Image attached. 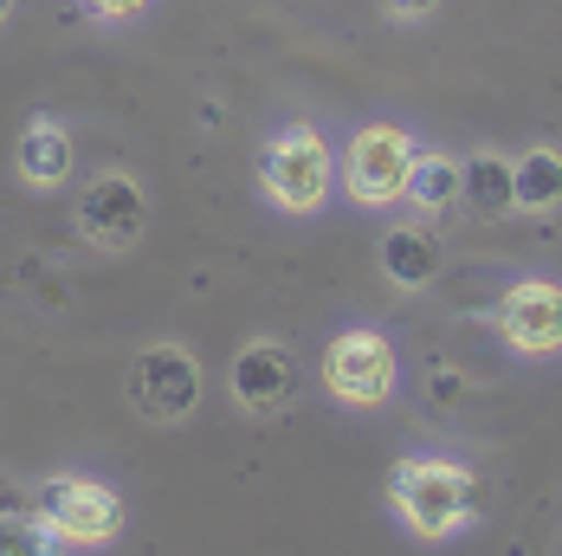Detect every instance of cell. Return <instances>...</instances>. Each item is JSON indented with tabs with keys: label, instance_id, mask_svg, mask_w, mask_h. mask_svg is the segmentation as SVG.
Masks as SVG:
<instances>
[{
	"label": "cell",
	"instance_id": "1",
	"mask_svg": "<svg viewBox=\"0 0 562 556\" xmlns=\"http://www.w3.org/2000/svg\"><path fill=\"white\" fill-rule=\"evenodd\" d=\"M389 504L414 537L447 544V537H459L479 518V479L459 459H401L394 486H389Z\"/></svg>",
	"mask_w": 562,
	"mask_h": 556
},
{
	"label": "cell",
	"instance_id": "2",
	"mask_svg": "<svg viewBox=\"0 0 562 556\" xmlns=\"http://www.w3.org/2000/svg\"><path fill=\"white\" fill-rule=\"evenodd\" d=\"M330 181H337V163H330V143L311 130V123H284L279 136L259 149V188L279 214H317L330 201Z\"/></svg>",
	"mask_w": 562,
	"mask_h": 556
},
{
	"label": "cell",
	"instance_id": "3",
	"mask_svg": "<svg viewBox=\"0 0 562 556\" xmlns=\"http://www.w3.org/2000/svg\"><path fill=\"white\" fill-rule=\"evenodd\" d=\"M33 518L53 531L65 551H98V544H116V531H123V499H116L104 479L53 472L33 492Z\"/></svg>",
	"mask_w": 562,
	"mask_h": 556
},
{
	"label": "cell",
	"instance_id": "4",
	"mask_svg": "<svg viewBox=\"0 0 562 556\" xmlns=\"http://www.w3.org/2000/svg\"><path fill=\"white\" fill-rule=\"evenodd\" d=\"M414 136L401 123H362L342 149V194L356 208H389L407 194V175H414Z\"/></svg>",
	"mask_w": 562,
	"mask_h": 556
},
{
	"label": "cell",
	"instance_id": "5",
	"mask_svg": "<svg viewBox=\"0 0 562 556\" xmlns=\"http://www.w3.org/2000/svg\"><path fill=\"white\" fill-rule=\"evenodd\" d=\"M130 408L156 427H175L201 408V356L188 343H149L130 363Z\"/></svg>",
	"mask_w": 562,
	"mask_h": 556
},
{
	"label": "cell",
	"instance_id": "6",
	"mask_svg": "<svg viewBox=\"0 0 562 556\" xmlns=\"http://www.w3.org/2000/svg\"><path fill=\"white\" fill-rule=\"evenodd\" d=\"M401 382V363H394V343L382 331H369V324H356V331H337L330 336V349H324V389L330 401L342 408H382Z\"/></svg>",
	"mask_w": 562,
	"mask_h": 556
},
{
	"label": "cell",
	"instance_id": "7",
	"mask_svg": "<svg viewBox=\"0 0 562 556\" xmlns=\"http://www.w3.org/2000/svg\"><path fill=\"white\" fill-rule=\"evenodd\" d=\"M71 226H78V240L98 246V253H130V246L149 233V188H143L136 175H123V168H104V175L85 181Z\"/></svg>",
	"mask_w": 562,
	"mask_h": 556
},
{
	"label": "cell",
	"instance_id": "8",
	"mask_svg": "<svg viewBox=\"0 0 562 556\" xmlns=\"http://www.w3.org/2000/svg\"><path fill=\"white\" fill-rule=\"evenodd\" d=\"M498 336L510 343V356L543 363L562 349V285L557 278H517L498 298Z\"/></svg>",
	"mask_w": 562,
	"mask_h": 556
},
{
	"label": "cell",
	"instance_id": "9",
	"mask_svg": "<svg viewBox=\"0 0 562 556\" xmlns=\"http://www.w3.org/2000/svg\"><path fill=\"white\" fill-rule=\"evenodd\" d=\"M291 389H297L291 349L272 343V336L246 343V349L233 356V369H226V394H233V408H246V414H279L284 401H291Z\"/></svg>",
	"mask_w": 562,
	"mask_h": 556
},
{
	"label": "cell",
	"instance_id": "10",
	"mask_svg": "<svg viewBox=\"0 0 562 556\" xmlns=\"http://www.w3.org/2000/svg\"><path fill=\"white\" fill-rule=\"evenodd\" d=\"M71 163H78V149H71V130L58 123V116H26V130H20V149H13V168H20V181L33 188V194H53L71 181Z\"/></svg>",
	"mask_w": 562,
	"mask_h": 556
},
{
	"label": "cell",
	"instance_id": "11",
	"mask_svg": "<svg viewBox=\"0 0 562 556\" xmlns=\"http://www.w3.org/2000/svg\"><path fill=\"white\" fill-rule=\"evenodd\" d=\"M382 278L394 291H427L440 278V246L420 226H389L382 233Z\"/></svg>",
	"mask_w": 562,
	"mask_h": 556
},
{
	"label": "cell",
	"instance_id": "12",
	"mask_svg": "<svg viewBox=\"0 0 562 556\" xmlns=\"http://www.w3.org/2000/svg\"><path fill=\"white\" fill-rule=\"evenodd\" d=\"M465 208H479L485 221H498L517 208V156H498V149H479V156H465Z\"/></svg>",
	"mask_w": 562,
	"mask_h": 556
},
{
	"label": "cell",
	"instance_id": "13",
	"mask_svg": "<svg viewBox=\"0 0 562 556\" xmlns=\"http://www.w3.org/2000/svg\"><path fill=\"white\" fill-rule=\"evenodd\" d=\"M459 194H465V168H459V156L420 149L401 201H407V208H420V214H447V208H459Z\"/></svg>",
	"mask_w": 562,
	"mask_h": 556
},
{
	"label": "cell",
	"instance_id": "14",
	"mask_svg": "<svg viewBox=\"0 0 562 556\" xmlns=\"http://www.w3.org/2000/svg\"><path fill=\"white\" fill-rule=\"evenodd\" d=\"M517 208L524 214H557L562 208V149L537 143L517 156Z\"/></svg>",
	"mask_w": 562,
	"mask_h": 556
},
{
	"label": "cell",
	"instance_id": "15",
	"mask_svg": "<svg viewBox=\"0 0 562 556\" xmlns=\"http://www.w3.org/2000/svg\"><path fill=\"white\" fill-rule=\"evenodd\" d=\"M0 556H65L53 531L33 518V504L26 511H0Z\"/></svg>",
	"mask_w": 562,
	"mask_h": 556
},
{
	"label": "cell",
	"instance_id": "16",
	"mask_svg": "<svg viewBox=\"0 0 562 556\" xmlns=\"http://www.w3.org/2000/svg\"><path fill=\"white\" fill-rule=\"evenodd\" d=\"M85 7H91L98 20H136V13H143L149 0H85Z\"/></svg>",
	"mask_w": 562,
	"mask_h": 556
},
{
	"label": "cell",
	"instance_id": "17",
	"mask_svg": "<svg viewBox=\"0 0 562 556\" xmlns=\"http://www.w3.org/2000/svg\"><path fill=\"white\" fill-rule=\"evenodd\" d=\"M434 7H440V0H389V13H394V20H427Z\"/></svg>",
	"mask_w": 562,
	"mask_h": 556
},
{
	"label": "cell",
	"instance_id": "18",
	"mask_svg": "<svg viewBox=\"0 0 562 556\" xmlns=\"http://www.w3.org/2000/svg\"><path fill=\"white\" fill-rule=\"evenodd\" d=\"M7 20H13V0H0V26H7Z\"/></svg>",
	"mask_w": 562,
	"mask_h": 556
}]
</instances>
